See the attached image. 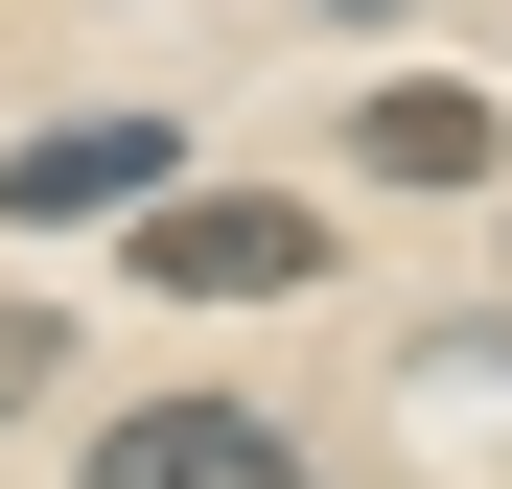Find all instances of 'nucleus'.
<instances>
[{"mask_svg": "<svg viewBox=\"0 0 512 489\" xmlns=\"http://www.w3.org/2000/svg\"><path fill=\"white\" fill-rule=\"evenodd\" d=\"M140 280H163V303H303V280H326V210H303V187H163V210H140Z\"/></svg>", "mask_w": 512, "mask_h": 489, "instance_id": "1", "label": "nucleus"}, {"mask_svg": "<svg viewBox=\"0 0 512 489\" xmlns=\"http://www.w3.org/2000/svg\"><path fill=\"white\" fill-rule=\"evenodd\" d=\"M70 489H326V466H303V420H256V396H140Z\"/></svg>", "mask_w": 512, "mask_h": 489, "instance_id": "2", "label": "nucleus"}, {"mask_svg": "<svg viewBox=\"0 0 512 489\" xmlns=\"http://www.w3.org/2000/svg\"><path fill=\"white\" fill-rule=\"evenodd\" d=\"M0 210L70 233V210H163V117H47L24 163H0Z\"/></svg>", "mask_w": 512, "mask_h": 489, "instance_id": "3", "label": "nucleus"}, {"mask_svg": "<svg viewBox=\"0 0 512 489\" xmlns=\"http://www.w3.org/2000/svg\"><path fill=\"white\" fill-rule=\"evenodd\" d=\"M47 396H70V326H47V303H0V420H47Z\"/></svg>", "mask_w": 512, "mask_h": 489, "instance_id": "5", "label": "nucleus"}, {"mask_svg": "<svg viewBox=\"0 0 512 489\" xmlns=\"http://www.w3.org/2000/svg\"><path fill=\"white\" fill-rule=\"evenodd\" d=\"M350 140L396 163V187H489V94H443V70H396V94H373Z\"/></svg>", "mask_w": 512, "mask_h": 489, "instance_id": "4", "label": "nucleus"}]
</instances>
